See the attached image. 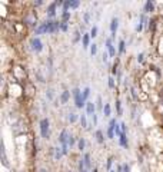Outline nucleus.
Segmentation results:
<instances>
[{"label":"nucleus","instance_id":"obj_1","mask_svg":"<svg viewBox=\"0 0 163 172\" xmlns=\"http://www.w3.org/2000/svg\"><path fill=\"white\" fill-rule=\"evenodd\" d=\"M72 95L75 96V102H76V108H79V109H82L87 102L83 99V96H82V90H80L79 88H75L73 90H72Z\"/></svg>","mask_w":163,"mask_h":172},{"label":"nucleus","instance_id":"obj_2","mask_svg":"<svg viewBox=\"0 0 163 172\" xmlns=\"http://www.w3.org/2000/svg\"><path fill=\"white\" fill-rule=\"evenodd\" d=\"M49 119L47 118H45V119H42L40 121V134H42L43 138H49L50 136V130H49Z\"/></svg>","mask_w":163,"mask_h":172},{"label":"nucleus","instance_id":"obj_3","mask_svg":"<svg viewBox=\"0 0 163 172\" xmlns=\"http://www.w3.org/2000/svg\"><path fill=\"white\" fill-rule=\"evenodd\" d=\"M79 2L77 0H66L63 3V12H69V9H76L79 7Z\"/></svg>","mask_w":163,"mask_h":172},{"label":"nucleus","instance_id":"obj_4","mask_svg":"<svg viewBox=\"0 0 163 172\" xmlns=\"http://www.w3.org/2000/svg\"><path fill=\"white\" fill-rule=\"evenodd\" d=\"M116 125H117L116 119H114V118H112V119H110V122H109V128H107V138H110V139H113V138H114V128H116Z\"/></svg>","mask_w":163,"mask_h":172},{"label":"nucleus","instance_id":"obj_5","mask_svg":"<svg viewBox=\"0 0 163 172\" xmlns=\"http://www.w3.org/2000/svg\"><path fill=\"white\" fill-rule=\"evenodd\" d=\"M69 138H70V134H69V130L67 129H63L62 132H60V135H59V142L63 145H67V142H69Z\"/></svg>","mask_w":163,"mask_h":172},{"label":"nucleus","instance_id":"obj_6","mask_svg":"<svg viewBox=\"0 0 163 172\" xmlns=\"http://www.w3.org/2000/svg\"><path fill=\"white\" fill-rule=\"evenodd\" d=\"M32 49H33L34 52H42L43 50V43L39 38L32 39Z\"/></svg>","mask_w":163,"mask_h":172},{"label":"nucleus","instance_id":"obj_7","mask_svg":"<svg viewBox=\"0 0 163 172\" xmlns=\"http://www.w3.org/2000/svg\"><path fill=\"white\" fill-rule=\"evenodd\" d=\"M117 27H119V19H117V17H113L112 22H110V32H112V38L116 36Z\"/></svg>","mask_w":163,"mask_h":172},{"label":"nucleus","instance_id":"obj_8","mask_svg":"<svg viewBox=\"0 0 163 172\" xmlns=\"http://www.w3.org/2000/svg\"><path fill=\"white\" fill-rule=\"evenodd\" d=\"M56 7H57L56 2H53V3L49 4V7H47V17H49V19H52V17L56 16Z\"/></svg>","mask_w":163,"mask_h":172},{"label":"nucleus","instance_id":"obj_9","mask_svg":"<svg viewBox=\"0 0 163 172\" xmlns=\"http://www.w3.org/2000/svg\"><path fill=\"white\" fill-rule=\"evenodd\" d=\"M106 47H107V52H109V56L110 58H113V56L116 55V49L112 45V39H106Z\"/></svg>","mask_w":163,"mask_h":172},{"label":"nucleus","instance_id":"obj_10","mask_svg":"<svg viewBox=\"0 0 163 172\" xmlns=\"http://www.w3.org/2000/svg\"><path fill=\"white\" fill-rule=\"evenodd\" d=\"M0 155H2V162H3L4 166H9L7 162V156H6V149H4V143L0 142Z\"/></svg>","mask_w":163,"mask_h":172},{"label":"nucleus","instance_id":"obj_11","mask_svg":"<svg viewBox=\"0 0 163 172\" xmlns=\"http://www.w3.org/2000/svg\"><path fill=\"white\" fill-rule=\"evenodd\" d=\"M95 110H96V105L93 103V102H87L86 103V114L87 115H95Z\"/></svg>","mask_w":163,"mask_h":172},{"label":"nucleus","instance_id":"obj_12","mask_svg":"<svg viewBox=\"0 0 163 172\" xmlns=\"http://www.w3.org/2000/svg\"><path fill=\"white\" fill-rule=\"evenodd\" d=\"M47 22L46 23H42V25L39 26V27H36V30H34V33L36 34H42V33H47Z\"/></svg>","mask_w":163,"mask_h":172},{"label":"nucleus","instance_id":"obj_13","mask_svg":"<svg viewBox=\"0 0 163 172\" xmlns=\"http://www.w3.org/2000/svg\"><path fill=\"white\" fill-rule=\"evenodd\" d=\"M82 43H83L84 49L90 46V33H84L83 36H82Z\"/></svg>","mask_w":163,"mask_h":172},{"label":"nucleus","instance_id":"obj_14","mask_svg":"<svg viewBox=\"0 0 163 172\" xmlns=\"http://www.w3.org/2000/svg\"><path fill=\"white\" fill-rule=\"evenodd\" d=\"M145 22H146V17H145V14H140V20H139V23L136 25V32H142Z\"/></svg>","mask_w":163,"mask_h":172},{"label":"nucleus","instance_id":"obj_15","mask_svg":"<svg viewBox=\"0 0 163 172\" xmlns=\"http://www.w3.org/2000/svg\"><path fill=\"white\" fill-rule=\"evenodd\" d=\"M153 9H155V2L153 0H147L145 3V12H153Z\"/></svg>","mask_w":163,"mask_h":172},{"label":"nucleus","instance_id":"obj_16","mask_svg":"<svg viewBox=\"0 0 163 172\" xmlns=\"http://www.w3.org/2000/svg\"><path fill=\"white\" fill-rule=\"evenodd\" d=\"M69 98H70V92H69V90H64V92L62 93V96H60V102H62V103H67Z\"/></svg>","mask_w":163,"mask_h":172},{"label":"nucleus","instance_id":"obj_17","mask_svg":"<svg viewBox=\"0 0 163 172\" xmlns=\"http://www.w3.org/2000/svg\"><path fill=\"white\" fill-rule=\"evenodd\" d=\"M53 151H54V159L59 161L60 158L63 156V151H62V148H53Z\"/></svg>","mask_w":163,"mask_h":172},{"label":"nucleus","instance_id":"obj_18","mask_svg":"<svg viewBox=\"0 0 163 172\" xmlns=\"http://www.w3.org/2000/svg\"><path fill=\"white\" fill-rule=\"evenodd\" d=\"M83 159H84V164H86V168H92V161H90V154H84Z\"/></svg>","mask_w":163,"mask_h":172},{"label":"nucleus","instance_id":"obj_19","mask_svg":"<svg viewBox=\"0 0 163 172\" xmlns=\"http://www.w3.org/2000/svg\"><path fill=\"white\" fill-rule=\"evenodd\" d=\"M96 139H97V142H99V143L105 142V136H103V132H102L100 129L96 130Z\"/></svg>","mask_w":163,"mask_h":172},{"label":"nucleus","instance_id":"obj_20","mask_svg":"<svg viewBox=\"0 0 163 172\" xmlns=\"http://www.w3.org/2000/svg\"><path fill=\"white\" fill-rule=\"evenodd\" d=\"M119 142H120L122 146H127V136H126V134H122L119 136Z\"/></svg>","mask_w":163,"mask_h":172},{"label":"nucleus","instance_id":"obj_21","mask_svg":"<svg viewBox=\"0 0 163 172\" xmlns=\"http://www.w3.org/2000/svg\"><path fill=\"white\" fill-rule=\"evenodd\" d=\"M125 50H126V43H125V40H120V42H119V53L123 55Z\"/></svg>","mask_w":163,"mask_h":172},{"label":"nucleus","instance_id":"obj_22","mask_svg":"<svg viewBox=\"0 0 163 172\" xmlns=\"http://www.w3.org/2000/svg\"><path fill=\"white\" fill-rule=\"evenodd\" d=\"M77 146H79L80 151H83L84 148H86V139H84V138H80L79 142H77Z\"/></svg>","mask_w":163,"mask_h":172},{"label":"nucleus","instance_id":"obj_23","mask_svg":"<svg viewBox=\"0 0 163 172\" xmlns=\"http://www.w3.org/2000/svg\"><path fill=\"white\" fill-rule=\"evenodd\" d=\"M110 112H112L110 105H109V103H105V108H103V114H105V116H110Z\"/></svg>","mask_w":163,"mask_h":172},{"label":"nucleus","instance_id":"obj_24","mask_svg":"<svg viewBox=\"0 0 163 172\" xmlns=\"http://www.w3.org/2000/svg\"><path fill=\"white\" fill-rule=\"evenodd\" d=\"M103 103H102V96H97V101H96V109L99 110H103Z\"/></svg>","mask_w":163,"mask_h":172},{"label":"nucleus","instance_id":"obj_25","mask_svg":"<svg viewBox=\"0 0 163 172\" xmlns=\"http://www.w3.org/2000/svg\"><path fill=\"white\" fill-rule=\"evenodd\" d=\"M89 95H90V88H84V89H83V92H82V96H83L84 101H87Z\"/></svg>","mask_w":163,"mask_h":172},{"label":"nucleus","instance_id":"obj_26","mask_svg":"<svg viewBox=\"0 0 163 172\" xmlns=\"http://www.w3.org/2000/svg\"><path fill=\"white\" fill-rule=\"evenodd\" d=\"M80 125H82V128H87V121H86V115L82 114V116H80Z\"/></svg>","mask_w":163,"mask_h":172},{"label":"nucleus","instance_id":"obj_27","mask_svg":"<svg viewBox=\"0 0 163 172\" xmlns=\"http://www.w3.org/2000/svg\"><path fill=\"white\" fill-rule=\"evenodd\" d=\"M116 109H117V115L120 116V115L123 114V110H122V102L119 101V99L116 101Z\"/></svg>","mask_w":163,"mask_h":172},{"label":"nucleus","instance_id":"obj_28","mask_svg":"<svg viewBox=\"0 0 163 172\" xmlns=\"http://www.w3.org/2000/svg\"><path fill=\"white\" fill-rule=\"evenodd\" d=\"M67 118H69V121H70L72 123H73V122H76V121H77V115H76V114H73V112H70V114H69V116H67Z\"/></svg>","mask_w":163,"mask_h":172},{"label":"nucleus","instance_id":"obj_29","mask_svg":"<svg viewBox=\"0 0 163 172\" xmlns=\"http://www.w3.org/2000/svg\"><path fill=\"white\" fill-rule=\"evenodd\" d=\"M62 19H63V22L69 20V19H70V12H63L62 13Z\"/></svg>","mask_w":163,"mask_h":172},{"label":"nucleus","instance_id":"obj_30","mask_svg":"<svg viewBox=\"0 0 163 172\" xmlns=\"http://www.w3.org/2000/svg\"><path fill=\"white\" fill-rule=\"evenodd\" d=\"M97 26H93L92 30H90V38H95V36H97Z\"/></svg>","mask_w":163,"mask_h":172},{"label":"nucleus","instance_id":"obj_31","mask_svg":"<svg viewBox=\"0 0 163 172\" xmlns=\"http://www.w3.org/2000/svg\"><path fill=\"white\" fill-rule=\"evenodd\" d=\"M96 52H97V45H90V53H92V56H95L96 55Z\"/></svg>","mask_w":163,"mask_h":172},{"label":"nucleus","instance_id":"obj_32","mask_svg":"<svg viewBox=\"0 0 163 172\" xmlns=\"http://www.w3.org/2000/svg\"><path fill=\"white\" fill-rule=\"evenodd\" d=\"M107 80H109L107 83H109V88H110V89H113V88H114V86H116V85H114V79H113L112 76H110V78H109Z\"/></svg>","mask_w":163,"mask_h":172},{"label":"nucleus","instance_id":"obj_33","mask_svg":"<svg viewBox=\"0 0 163 172\" xmlns=\"http://www.w3.org/2000/svg\"><path fill=\"white\" fill-rule=\"evenodd\" d=\"M84 23H90V13L89 12L84 13Z\"/></svg>","mask_w":163,"mask_h":172},{"label":"nucleus","instance_id":"obj_34","mask_svg":"<svg viewBox=\"0 0 163 172\" xmlns=\"http://www.w3.org/2000/svg\"><path fill=\"white\" fill-rule=\"evenodd\" d=\"M46 96L49 98L50 101H52V99H53V96H54V95H53V90H52V89H49V90H47V92H46Z\"/></svg>","mask_w":163,"mask_h":172},{"label":"nucleus","instance_id":"obj_35","mask_svg":"<svg viewBox=\"0 0 163 172\" xmlns=\"http://www.w3.org/2000/svg\"><path fill=\"white\" fill-rule=\"evenodd\" d=\"M67 145H69V146H73V145H75V138H73L72 135H70V138H69V142H67Z\"/></svg>","mask_w":163,"mask_h":172},{"label":"nucleus","instance_id":"obj_36","mask_svg":"<svg viewBox=\"0 0 163 172\" xmlns=\"http://www.w3.org/2000/svg\"><path fill=\"white\" fill-rule=\"evenodd\" d=\"M130 92H132V96H133V99H138V93H136V89L132 88V89H130Z\"/></svg>","mask_w":163,"mask_h":172},{"label":"nucleus","instance_id":"obj_37","mask_svg":"<svg viewBox=\"0 0 163 172\" xmlns=\"http://www.w3.org/2000/svg\"><path fill=\"white\" fill-rule=\"evenodd\" d=\"M112 164H113V159H112V158H109V159H107V169H109V171H112V169H110V168H112Z\"/></svg>","mask_w":163,"mask_h":172},{"label":"nucleus","instance_id":"obj_38","mask_svg":"<svg viewBox=\"0 0 163 172\" xmlns=\"http://www.w3.org/2000/svg\"><path fill=\"white\" fill-rule=\"evenodd\" d=\"M60 30H63V32H66L67 30V23L66 22H62V27H60Z\"/></svg>","mask_w":163,"mask_h":172},{"label":"nucleus","instance_id":"obj_39","mask_svg":"<svg viewBox=\"0 0 163 172\" xmlns=\"http://www.w3.org/2000/svg\"><path fill=\"white\" fill-rule=\"evenodd\" d=\"M143 58H145V55H143V53H139V55H138V62L142 63L143 62Z\"/></svg>","mask_w":163,"mask_h":172},{"label":"nucleus","instance_id":"obj_40","mask_svg":"<svg viewBox=\"0 0 163 172\" xmlns=\"http://www.w3.org/2000/svg\"><path fill=\"white\" fill-rule=\"evenodd\" d=\"M120 128H122V134H126V123L125 122H122L120 123Z\"/></svg>","mask_w":163,"mask_h":172},{"label":"nucleus","instance_id":"obj_41","mask_svg":"<svg viewBox=\"0 0 163 172\" xmlns=\"http://www.w3.org/2000/svg\"><path fill=\"white\" fill-rule=\"evenodd\" d=\"M123 172H130V166L127 164L123 165Z\"/></svg>","mask_w":163,"mask_h":172},{"label":"nucleus","instance_id":"obj_42","mask_svg":"<svg viewBox=\"0 0 163 172\" xmlns=\"http://www.w3.org/2000/svg\"><path fill=\"white\" fill-rule=\"evenodd\" d=\"M79 39H80V33L77 32V30H76V32H75V42H77Z\"/></svg>","mask_w":163,"mask_h":172},{"label":"nucleus","instance_id":"obj_43","mask_svg":"<svg viewBox=\"0 0 163 172\" xmlns=\"http://www.w3.org/2000/svg\"><path fill=\"white\" fill-rule=\"evenodd\" d=\"M107 59H109V52H103V60L107 62Z\"/></svg>","mask_w":163,"mask_h":172},{"label":"nucleus","instance_id":"obj_44","mask_svg":"<svg viewBox=\"0 0 163 172\" xmlns=\"http://www.w3.org/2000/svg\"><path fill=\"white\" fill-rule=\"evenodd\" d=\"M93 123H95V125H97V115L96 114L93 115Z\"/></svg>","mask_w":163,"mask_h":172},{"label":"nucleus","instance_id":"obj_45","mask_svg":"<svg viewBox=\"0 0 163 172\" xmlns=\"http://www.w3.org/2000/svg\"><path fill=\"white\" fill-rule=\"evenodd\" d=\"M117 172H123V166H119V168H117Z\"/></svg>","mask_w":163,"mask_h":172},{"label":"nucleus","instance_id":"obj_46","mask_svg":"<svg viewBox=\"0 0 163 172\" xmlns=\"http://www.w3.org/2000/svg\"><path fill=\"white\" fill-rule=\"evenodd\" d=\"M39 172H46V169H40V171H39Z\"/></svg>","mask_w":163,"mask_h":172},{"label":"nucleus","instance_id":"obj_47","mask_svg":"<svg viewBox=\"0 0 163 172\" xmlns=\"http://www.w3.org/2000/svg\"><path fill=\"white\" fill-rule=\"evenodd\" d=\"M93 172H97V169H96V168H95V169H93Z\"/></svg>","mask_w":163,"mask_h":172},{"label":"nucleus","instance_id":"obj_48","mask_svg":"<svg viewBox=\"0 0 163 172\" xmlns=\"http://www.w3.org/2000/svg\"><path fill=\"white\" fill-rule=\"evenodd\" d=\"M109 172H114V171H109Z\"/></svg>","mask_w":163,"mask_h":172},{"label":"nucleus","instance_id":"obj_49","mask_svg":"<svg viewBox=\"0 0 163 172\" xmlns=\"http://www.w3.org/2000/svg\"><path fill=\"white\" fill-rule=\"evenodd\" d=\"M87 172H89V171H87Z\"/></svg>","mask_w":163,"mask_h":172}]
</instances>
